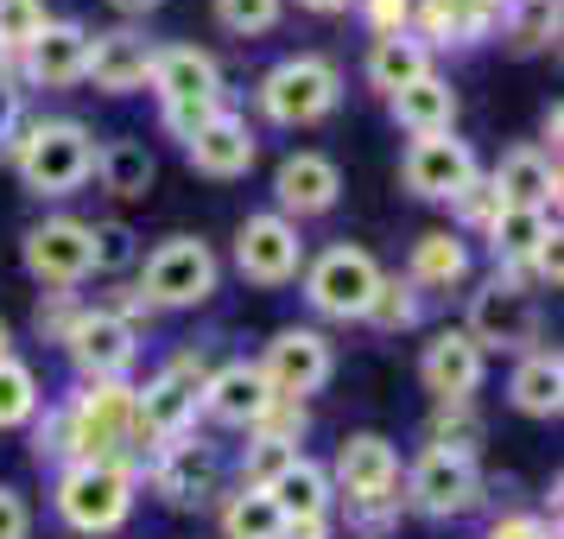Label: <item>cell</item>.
<instances>
[{
  "mask_svg": "<svg viewBox=\"0 0 564 539\" xmlns=\"http://www.w3.org/2000/svg\"><path fill=\"white\" fill-rule=\"evenodd\" d=\"M13 165L39 197H70L96 179V133L83 121H32L13 133Z\"/></svg>",
  "mask_w": 564,
  "mask_h": 539,
  "instance_id": "6da1fadb",
  "label": "cell"
},
{
  "mask_svg": "<svg viewBox=\"0 0 564 539\" xmlns=\"http://www.w3.org/2000/svg\"><path fill=\"white\" fill-rule=\"evenodd\" d=\"M336 103H343V71L317 52L280 57V64L260 77V115H267L273 128H311V121L336 115Z\"/></svg>",
  "mask_w": 564,
  "mask_h": 539,
  "instance_id": "7a4b0ae2",
  "label": "cell"
},
{
  "mask_svg": "<svg viewBox=\"0 0 564 539\" xmlns=\"http://www.w3.org/2000/svg\"><path fill=\"white\" fill-rule=\"evenodd\" d=\"M57 514L77 533H115L133 514V470L121 457L108 463H70L57 476Z\"/></svg>",
  "mask_w": 564,
  "mask_h": 539,
  "instance_id": "3957f363",
  "label": "cell"
},
{
  "mask_svg": "<svg viewBox=\"0 0 564 539\" xmlns=\"http://www.w3.org/2000/svg\"><path fill=\"white\" fill-rule=\"evenodd\" d=\"M216 280H223V267L209 255V241L172 235L165 248L147 255V273H140L133 292L147 299V311H191V305H204V299H216Z\"/></svg>",
  "mask_w": 564,
  "mask_h": 539,
  "instance_id": "277c9868",
  "label": "cell"
},
{
  "mask_svg": "<svg viewBox=\"0 0 564 539\" xmlns=\"http://www.w3.org/2000/svg\"><path fill=\"white\" fill-rule=\"evenodd\" d=\"M330 488L361 514V520H381V514L400 508V451L387 444L381 432H356L336 444V463H330Z\"/></svg>",
  "mask_w": 564,
  "mask_h": 539,
  "instance_id": "5b68a950",
  "label": "cell"
},
{
  "mask_svg": "<svg viewBox=\"0 0 564 539\" xmlns=\"http://www.w3.org/2000/svg\"><path fill=\"white\" fill-rule=\"evenodd\" d=\"M70 425V463H108L133 444V387L128 381H83V394L64 407Z\"/></svg>",
  "mask_w": 564,
  "mask_h": 539,
  "instance_id": "8992f818",
  "label": "cell"
},
{
  "mask_svg": "<svg viewBox=\"0 0 564 539\" xmlns=\"http://www.w3.org/2000/svg\"><path fill=\"white\" fill-rule=\"evenodd\" d=\"M197 400H204V362L178 356L172 368H159L147 387H133V444H172V438L191 432L197 419Z\"/></svg>",
  "mask_w": 564,
  "mask_h": 539,
  "instance_id": "52a82bcc",
  "label": "cell"
},
{
  "mask_svg": "<svg viewBox=\"0 0 564 539\" xmlns=\"http://www.w3.org/2000/svg\"><path fill=\"white\" fill-rule=\"evenodd\" d=\"M375 285H381V267H375V255L368 248H349V241H336V248H324V255L305 267V299L311 311H324V317H368V305H375Z\"/></svg>",
  "mask_w": 564,
  "mask_h": 539,
  "instance_id": "ba28073f",
  "label": "cell"
},
{
  "mask_svg": "<svg viewBox=\"0 0 564 539\" xmlns=\"http://www.w3.org/2000/svg\"><path fill=\"white\" fill-rule=\"evenodd\" d=\"M400 502H412V508L425 514V520H451V514H469L476 502H482V476H476V457H451V451H419V463H412L406 476V495Z\"/></svg>",
  "mask_w": 564,
  "mask_h": 539,
  "instance_id": "9c48e42d",
  "label": "cell"
},
{
  "mask_svg": "<svg viewBox=\"0 0 564 539\" xmlns=\"http://www.w3.org/2000/svg\"><path fill=\"white\" fill-rule=\"evenodd\" d=\"M235 267H241V280H254V285L299 280V267H305L299 223H285L280 209H260V216H248V223L235 229Z\"/></svg>",
  "mask_w": 564,
  "mask_h": 539,
  "instance_id": "30bf717a",
  "label": "cell"
},
{
  "mask_svg": "<svg viewBox=\"0 0 564 539\" xmlns=\"http://www.w3.org/2000/svg\"><path fill=\"white\" fill-rule=\"evenodd\" d=\"M26 273L52 292H70L83 285L96 267H89V223L77 216H45L26 229Z\"/></svg>",
  "mask_w": 564,
  "mask_h": 539,
  "instance_id": "8fae6325",
  "label": "cell"
},
{
  "mask_svg": "<svg viewBox=\"0 0 564 539\" xmlns=\"http://www.w3.org/2000/svg\"><path fill=\"white\" fill-rule=\"evenodd\" d=\"M469 343L476 349H513V356H527L533 349V336H539V305L527 299V292H513V285L501 280H488L476 299H469Z\"/></svg>",
  "mask_w": 564,
  "mask_h": 539,
  "instance_id": "7c38bea8",
  "label": "cell"
},
{
  "mask_svg": "<svg viewBox=\"0 0 564 539\" xmlns=\"http://www.w3.org/2000/svg\"><path fill=\"white\" fill-rule=\"evenodd\" d=\"M254 368L280 400H305V394H317V387L330 381L336 356H330V343H324L317 331L292 324V331H280L273 343H267V356H260Z\"/></svg>",
  "mask_w": 564,
  "mask_h": 539,
  "instance_id": "4fadbf2b",
  "label": "cell"
},
{
  "mask_svg": "<svg viewBox=\"0 0 564 539\" xmlns=\"http://www.w3.org/2000/svg\"><path fill=\"white\" fill-rule=\"evenodd\" d=\"M400 179H406L412 197H425V204H451L463 184L476 179V153H469V140L457 133H419L400 159Z\"/></svg>",
  "mask_w": 564,
  "mask_h": 539,
  "instance_id": "5bb4252c",
  "label": "cell"
},
{
  "mask_svg": "<svg viewBox=\"0 0 564 539\" xmlns=\"http://www.w3.org/2000/svg\"><path fill=\"white\" fill-rule=\"evenodd\" d=\"M64 349H70L83 381H128L133 356H140V331L108 317V311H83L77 331L64 336Z\"/></svg>",
  "mask_w": 564,
  "mask_h": 539,
  "instance_id": "9a60e30c",
  "label": "cell"
},
{
  "mask_svg": "<svg viewBox=\"0 0 564 539\" xmlns=\"http://www.w3.org/2000/svg\"><path fill=\"white\" fill-rule=\"evenodd\" d=\"M223 483V457L209 451L204 438L191 444V438H172V444H159L153 451V488L172 502V508H204L209 495Z\"/></svg>",
  "mask_w": 564,
  "mask_h": 539,
  "instance_id": "2e32d148",
  "label": "cell"
},
{
  "mask_svg": "<svg viewBox=\"0 0 564 539\" xmlns=\"http://www.w3.org/2000/svg\"><path fill=\"white\" fill-rule=\"evenodd\" d=\"M153 57H159V45L147 39V32H133V26L96 32V39H89V71H83V83H96L102 96L147 89V77H153Z\"/></svg>",
  "mask_w": 564,
  "mask_h": 539,
  "instance_id": "e0dca14e",
  "label": "cell"
},
{
  "mask_svg": "<svg viewBox=\"0 0 564 539\" xmlns=\"http://www.w3.org/2000/svg\"><path fill=\"white\" fill-rule=\"evenodd\" d=\"M419 375L437 394V407H469V394L482 387V349L469 343V331H437L419 356Z\"/></svg>",
  "mask_w": 564,
  "mask_h": 539,
  "instance_id": "ac0fdd59",
  "label": "cell"
},
{
  "mask_svg": "<svg viewBox=\"0 0 564 539\" xmlns=\"http://www.w3.org/2000/svg\"><path fill=\"white\" fill-rule=\"evenodd\" d=\"M273 197H280V216H324L336 209L343 197V172H336V159L324 153H292L280 159V172H273Z\"/></svg>",
  "mask_w": 564,
  "mask_h": 539,
  "instance_id": "d6986e66",
  "label": "cell"
},
{
  "mask_svg": "<svg viewBox=\"0 0 564 539\" xmlns=\"http://www.w3.org/2000/svg\"><path fill=\"white\" fill-rule=\"evenodd\" d=\"M153 96L159 108H172V103H223V71H216V57L197 52V45H159L153 57Z\"/></svg>",
  "mask_w": 564,
  "mask_h": 539,
  "instance_id": "ffe728a7",
  "label": "cell"
},
{
  "mask_svg": "<svg viewBox=\"0 0 564 539\" xmlns=\"http://www.w3.org/2000/svg\"><path fill=\"white\" fill-rule=\"evenodd\" d=\"M488 184H495L501 209H539V216L558 209V159L539 153V147H513Z\"/></svg>",
  "mask_w": 564,
  "mask_h": 539,
  "instance_id": "44dd1931",
  "label": "cell"
},
{
  "mask_svg": "<svg viewBox=\"0 0 564 539\" xmlns=\"http://www.w3.org/2000/svg\"><path fill=\"white\" fill-rule=\"evenodd\" d=\"M254 153H260L254 128H248L241 115H229V108H216L204 128H197V140L184 147V159H191L204 179H241V172L254 165Z\"/></svg>",
  "mask_w": 564,
  "mask_h": 539,
  "instance_id": "7402d4cb",
  "label": "cell"
},
{
  "mask_svg": "<svg viewBox=\"0 0 564 539\" xmlns=\"http://www.w3.org/2000/svg\"><path fill=\"white\" fill-rule=\"evenodd\" d=\"M412 39L432 52V45H476L501 26V0H425L412 7Z\"/></svg>",
  "mask_w": 564,
  "mask_h": 539,
  "instance_id": "603a6c76",
  "label": "cell"
},
{
  "mask_svg": "<svg viewBox=\"0 0 564 539\" xmlns=\"http://www.w3.org/2000/svg\"><path fill=\"white\" fill-rule=\"evenodd\" d=\"M89 71V32L77 20H45V32L26 45V77L39 89H70Z\"/></svg>",
  "mask_w": 564,
  "mask_h": 539,
  "instance_id": "cb8c5ba5",
  "label": "cell"
},
{
  "mask_svg": "<svg viewBox=\"0 0 564 539\" xmlns=\"http://www.w3.org/2000/svg\"><path fill=\"white\" fill-rule=\"evenodd\" d=\"M267 400H273V387L260 381V368L254 362H223L216 375H204V400L197 407L216 419V425H254L260 412H267Z\"/></svg>",
  "mask_w": 564,
  "mask_h": 539,
  "instance_id": "d4e9b609",
  "label": "cell"
},
{
  "mask_svg": "<svg viewBox=\"0 0 564 539\" xmlns=\"http://www.w3.org/2000/svg\"><path fill=\"white\" fill-rule=\"evenodd\" d=\"M508 400L527 419H558L564 412V362L558 349H527L508 375Z\"/></svg>",
  "mask_w": 564,
  "mask_h": 539,
  "instance_id": "484cf974",
  "label": "cell"
},
{
  "mask_svg": "<svg viewBox=\"0 0 564 539\" xmlns=\"http://www.w3.org/2000/svg\"><path fill=\"white\" fill-rule=\"evenodd\" d=\"M387 103H393V121H400L412 140H419V133H451L457 128V89L437 77V71L419 77V83H406V89L387 96Z\"/></svg>",
  "mask_w": 564,
  "mask_h": 539,
  "instance_id": "4316f807",
  "label": "cell"
},
{
  "mask_svg": "<svg viewBox=\"0 0 564 539\" xmlns=\"http://www.w3.org/2000/svg\"><path fill=\"white\" fill-rule=\"evenodd\" d=\"M469 280V248H463V235L451 229H432L412 241V273L406 285L412 292H451V285Z\"/></svg>",
  "mask_w": 564,
  "mask_h": 539,
  "instance_id": "83f0119b",
  "label": "cell"
},
{
  "mask_svg": "<svg viewBox=\"0 0 564 539\" xmlns=\"http://www.w3.org/2000/svg\"><path fill=\"white\" fill-rule=\"evenodd\" d=\"M267 495H273L280 520H330V502H336L330 470H324V463H311V457L292 463V470H285L280 483L267 488Z\"/></svg>",
  "mask_w": 564,
  "mask_h": 539,
  "instance_id": "f1b7e54d",
  "label": "cell"
},
{
  "mask_svg": "<svg viewBox=\"0 0 564 539\" xmlns=\"http://www.w3.org/2000/svg\"><path fill=\"white\" fill-rule=\"evenodd\" d=\"M432 77V52L412 39V32H393V39H375V52H368V83L381 89V96H400L406 83Z\"/></svg>",
  "mask_w": 564,
  "mask_h": 539,
  "instance_id": "f546056e",
  "label": "cell"
},
{
  "mask_svg": "<svg viewBox=\"0 0 564 539\" xmlns=\"http://www.w3.org/2000/svg\"><path fill=\"white\" fill-rule=\"evenodd\" d=\"M482 235H488V248H495V267H520V260H533L558 235V223L539 216V209H501Z\"/></svg>",
  "mask_w": 564,
  "mask_h": 539,
  "instance_id": "4dcf8cb0",
  "label": "cell"
},
{
  "mask_svg": "<svg viewBox=\"0 0 564 539\" xmlns=\"http://www.w3.org/2000/svg\"><path fill=\"white\" fill-rule=\"evenodd\" d=\"M96 179H102L108 197H147L159 179V165L140 140H108L102 153H96Z\"/></svg>",
  "mask_w": 564,
  "mask_h": 539,
  "instance_id": "1f68e13d",
  "label": "cell"
},
{
  "mask_svg": "<svg viewBox=\"0 0 564 539\" xmlns=\"http://www.w3.org/2000/svg\"><path fill=\"white\" fill-rule=\"evenodd\" d=\"M501 39H508L513 52H545L552 39H558V0H508L501 7Z\"/></svg>",
  "mask_w": 564,
  "mask_h": 539,
  "instance_id": "d6a6232c",
  "label": "cell"
},
{
  "mask_svg": "<svg viewBox=\"0 0 564 539\" xmlns=\"http://www.w3.org/2000/svg\"><path fill=\"white\" fill-rule=\"evenodd\" d=\"M280 533H285V520L267 488H241V495L223 502V539H280Z\"/></svg>",
  "mask_w": 564,
  "mask_h": 539,
  "instance_id": "836d02e7",
  "label": "cell"
},
{
  "mask_svg": "<svg viewBox=\"0 0 564 539\" xmlns=\"http://www.w3.org/2000/svg\"><path fill=\"white\" fill-rule=\"evenodd\" d=\"M32 419H39V375L20 356H7L0 362V432L32 425Z\"/></svg>",
  "mask_w": 564,
  "mask_h": 539,
  "instance_id": "e575fe53",
  "label": "cell"
},
{
  "mask_svg": "<svg viewBox=\"0 0 564 539\" xmlns=\"http://www.w3.org/2000/svg\"><path fill=\"white\" fill-rule=\"evenodd\" d=\"M140 260V235L128 223H89V267L96 273H121Z\"/></svg>",
  "mask_w": 564,
  "mask_h": 539,
  "instance_id": "d590c367",
  "label": "cell"
},
{
  "mask_svg": "<svg viewBox=\"0 0 564 539\" xmlns=\"http://www.w3.org/2000/svg\"><path fill=\"white\" fill-rule=\"evenodd\" d=\"M299 457H305L299 444H267V438H254V444L241 451V488H273Z\"/></svg>",
  "mask_w": 564,
  "mask_h": 539,
  "instance_id": "8d00e7d4",
  "label": "cell"
},
{
  "mask_svg": "<svg viewBox=\"0 0 564 539\" xmlns=\"http://www.w3.org/2000/svg\"><path fill=\"white\" fill-rule=\"evenodd\" d=\"M368 324H375V331H412V324H419V292H412L406 280H387L381 273L375 305H368Z\"/></svg>",
  "mask_w": 564,
  "mask_h": 539,
  "instance_id": "74e56055",
  "label": "cell"
},
{
  "mask_svg": "<svg viewBox=\"0 0 564 539\" xmlns=\"http://www.w3.org/2000/svg\"><path fill=\"white\" fill-rule=\"evenodd\" d=\"M45 20H52V13H45V0H0V45L20 57L32 39L45 32Z\"/></svg>",
  "mask_w": 564,
  "mask_h": 539,
  "instance_id": "f35d334b",
  "label": "cell"
},
{
  "mask_svg": "<svg viewBox=\"0 0 564 539\" xmlns=\"http://www.w3.org/2000/svg\"><path fill=\"white\" fill-rule=\"evenodd\" d=\"M254 438H267V444H299L305 438V400H267V412H260L254 425H248Z\"/></svg>",
  "mask_w": 564,
  "mask_h": 539,
  "instance_id": "ab89813d",
  "label": "cell"
},
{
  "mask_svg": "<svg viewBox=\"0 0 564 539\" xmlns=\"http://www.w3.org/2000/svg\"><path fill=\"white\" fill-rule=\"evenodd\" d=\"M280 7L285 0H216V20L241 39H254V32H273L280 26Z\"/></svg>",
  "mask_w": 564,
  "mask_h": 539,
  "instance_id": "60d3db41",
  "label": "cell"
},
{
  "mask_svg": "<svg viewBox=\"0 0 564 539\" xmlns=\"http://www.w3.org/2000/svg\"><path fill=\"white\" fill-rule=\"evenodd\" d=\"M77 317H83L77 292H45V299H39V311H32V331L45 336V343H64V336L77 331Z\"/></svg>",
  "mask_w": 564,
  "mask_h": 539,
  "instance_id": "b9f144b4",
  "label": "cell"
},
{
  "mask_svg": "<svg viewBox=\"0 0 564 539\" xmlns=\"http://www.w3.org/2000/svg\"><path fill=\"white\" fill-rule=\"evenodd\" d=\"M451 204H457V223H463V229H488V223L501 216V197H495V184H488L482 172H476V179L463 184V191L451 197Z\"/></svg>",
  "mask_w": 564,
  "mask_h": 539,
  "instance_id": "7bdbcfd3",
  "label": "cell"
},
{
  "mask_svg": "<svg viewBox=\"0 0 564 539\" xmlns=\"http://www.w3.org/2000/svg\"><path fill=\"white\" fill-rule=\"evenodd\" d=\"M361 20L375 26V39H393V32H412V7L419 0H356Z\"/></svg>",
  "mask_w": 564,
  "mask_h": 539,
  "instance_id": "ee69618b",
  "label": "cell"
},
{
  "mask_svg": "<svg viewBox=\"0 0 564 539\" xmlns=\"http://www.w3.org/2000/svg\"><path fill=\"white\" fill-rule=\"evenodd\" d=\"M216 108H223V103H216ZM216 108H209V103H172V108H159V115H165V133L191 147V140H197V128H204Z\"/></svg>",
  "mask_w": 564,
  "mask_h": 539,
  "instance_id": "f6af8a7d",
  "label": "cell"
},
{
  "mask_svg": "<svg viewBox=\"0 0 564 539\" xmlns=\"http://www.w3.org/2000/svg\"><path fill=\"white\" fill-rule=\"evenodd\" d=\"M488 539H558V527H545L539 514H501L488 527Z\"/></svg>",
  "mask_w": 564,
  "mask_h": 539,
  "instance_id": "bcb514c9",
  "label": "cell"
},
{
  "mask_svg": "<svg viewBox=\"0 0 564 539\" xmlns=\"http://www.w3.org/2000/svg\"><path fill=\"white\" fill-rule=\"evenodd\" d=\"M26 533H32V514L20 502V488L0 483V539H26Z\"/></svg>",
  "mask_w": 564,
  "mask_h": 539,
  "instance_id": "7dc6e473",
  "label": "cell"
},
{
  "mask_svg": "<svg viewBox=\"0 0 564 539\" xmlns=\"http://www.w3.org/2000/svg\"><path fill=\"white\" fill-rule=\"evenodd\" d=\"M13 133H20V89L7 83V89H0V153L13 147Z\"/></svg>",
  "mask_w": 564,
  "mask_h": 539,
  "instance_id": "c3c4849f",
  "label": "cell"
},
{
  "mask_svg": "<svg viewBox=\"0 0 564 539\" xmlns=\"http://www.w3.org/2000/svg\"><path fill=\"white\" fill-rule=\"evenodd\" d=\"M115 13H128V20H140V13H153V7H165V0H108Z\"/></svg>",
  "mask_w": 564,
  "mask_h": 539,
  "instance_id": "681fc988",
  "label": "cell"
},
{
  "mask_svg": "<svg viewBox=\"0 0 564 539\" xmlns=\"http://www.w3.org/2000/svg\"><path fill=\"white\" fill-rule=\"evenodd\" d=\"M299 7H311V13H349L356 0H299Z\"/></svg>",
  "mask_w": 564,
  "mask_h": 539,
  "instance_id": "f907efd6",
  "label": "cell"
},
{
  "mask_svg": "<svg viewBox=\"0 0 564 539\" xmlns=\"http://www.w3.org/2000/svg\"><path fill=\"white\" fill-rule=\"evenodd\" d=\"M7 83H13V52L0 45V89H7Z\"/></svg>",
  "mask_w": 564,
  "mask_h": 539,
  "instance_id": "816d5d0a",
  "label": "cell"
},
{
  "mask_svg": "<svg viewBox=\"0 0 564 539\" xmlns=\"http://www.w3.org/2000/svg\"><path fill=\"white\" fill-rule=\"evenodd\" d=\"M13 356V331H7V317H0V362Z\"/></svg>",
  "mask_w": 564,
  "mask_h": 539,
  "instance_id": "f5cc1de1",
  "label": "cell"
}]
</instances>
